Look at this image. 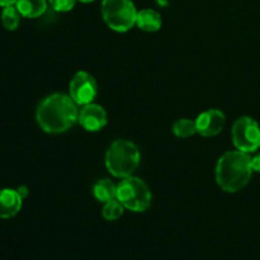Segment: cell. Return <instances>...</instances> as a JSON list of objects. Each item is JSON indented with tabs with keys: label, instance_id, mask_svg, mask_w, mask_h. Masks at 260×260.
Instances as JSON below:
<instances>
[{
	"label": "cell",
	"instance_id": "cell-1",
	"mask_svg": "<svg viewBox=\"0 0 260 260\" xmlns=\"http://www.w3.org/2000/svg\"><path fill=\"white\" fill-rule=\"evenodd\" d=\"M78 104L70 95L55 93L46 96L37 107L36 119L47 134H63L78 122Z\"/></svg>",
	"mask_w": 260,
	"mask_h": 260
},
{
	"label": "cell",
	"instance_id": "cell-2",
	"mask_svg": "<svg viewBox=\"0 0 260 260\" xmlns=\"http://www.w3.org/2000/svg\"><path fill=\"white\" fill-rule=\"evenodd\" d=\"M251 157L243 151H229L216 165V182L222 190L236 193L243 189L253 174Z\"/></svg>",
	"mask_w": 260,
	"mask_h": 260
},
{
	"label": "cell",
	"instance_id": "cell-3",
	"mask_svg": "<svg viewBox=\"0 0 260 260\" xmlns=\"http://www.w3.org/2000/svg\"><path fill=\"white\" fill-rule=\"evenodd\" d=\"M141 161L140 150L134 142L127 140H116L108 147L106 154V167L116 178L131 177Z\"/></svg>",
	"mask_w": 260,
	"mask_h": 260
},
{
	"label": "cell",
	"instance_id": "cell-4",
	"mask_svg": "<svg viewBox=\"0 0 260 260\" xmlns=\"http://www.w3.org/2000/svg\"><path fill=\"white\" fill-rule=\"evenodd\" d=\"M117 200L124 208L134 212H145L151 206V190L144 180L136 177L123 178L117 185Z\"/></svg>",
	"mask_w": 260,
	"mask_h": 260
},
{
	"label": "cell",
	"instance_id": "cell-5",
	"mask_svg": "<svg viewBox=\"0 0 260 260\" xmlns=\"http://www.w3.org/2000/svg\"><path fill=\"white\" fill-rule=\"evenodd\" d=\"M137 10L132 0H103L102 15L111 29L124 33L136 24Z\"/></svg>",
	"mask_w": 260,
	"mask_h": 260
},
{
	"label": "cell",
	"instance_id": "cell-6",
	"mask_svg": "<svg viewBox=\"0 0 260 260\" xmlns=\"http://www.w3.org/2000/svg\"><path fill=\"white\" fill-rule=\"evenodd\" d=\"M234 146L239 151L251 154L260 147V126L251 117H240L231 129Z\"/></svg>",
	"mask_w": 260,
	"mask_h": 260
},
{
	"label": "cell",
	"instance_id": "cell-7",
	"mask_svg": "<svg viewBox=\"0 0 260 260\" xmlns=\"http://www.w3.org/2000/svg\"><path fill=\"white\" fill-rule=\"evenodd\" d=\"M69 91L73 101L78 106H86L93 103L95 99L98 94V86L93 75L86 71H79L71 79Z\"/></svg>",
	"mask_w": 260,
	"mask_h": 260
},
{
	"label": "cell",
	"instance_id": "cell-8",
	"mask_svg": "<svg viewBox=\"0 0 260 260\" xmlns=\"http://www.w3.org/2000/svg\"><path fill=\"white\" fill-rule=\"evenodd\" d=\"M225 114L218 109H208L196 119L197 134L202 137H213L222 131L225 126Z\"/></svg>",
	"mask_w": 260,
	"mask_h": 260
},
{
	"label": "cell",
	"instance_id": "cell-9",
	"mask_svg": "<svg viewBox=\"0 0 260 260\" xmlns=\"http://www.w3.org/2000/svg\"><path fill=\"white\" fill-rule=\"evenodd\" d=\"M78 122L84 129L89 132L101 131L107 124V113L103 107L98 104H86L79 112Z\"/></svg>",
	"mask_w": 260,
	"mask_h": 260
},
{
	"label": "cell",
	"instance_id": "cell-10",
	"mask_svg": "<svg viewBox=\"0 0 260 260\" xmlns=\"http://www.w3.org/2000/svg\"><path fill=\"white\" fill-rule=\"evenodd\" d=\"M23 198L18 194L17 189L0 190V218H12L22 208Z\"/></svg>",
	"mask_w": 260,
	"mask_h": 260
},
{
	"label": "cell",
	"instance_id": "cell-11",
	"mask_svg": "<svg viewBox=\"0 0 260 260\" xmlns=\"http://www.w3.org/2000/svg\"><path fill=\"white\" fill-rule=\"evenodd\" d=\"M161 15L154 9H142L137 13L136 25L145 32H156L161 28Z\"/></svg>",
	"mask_w": 260,
	"mask_h": 260
},
{
	"label": "cell",
	"instance_id": "cell-12",
	"mask_svg": "<svg viewBox=\"0 0 260 260\" xmlns=\"http://www.w3.org/2000/svg\"><path fill=\"white\" fill-rule=\"evenodd\" d=\"M15 7L22 17L38 18L45 14L47 10V2L46 0H18L15 3Z\"/></svg>",
	"mask_w": 260,
	"mask_h": 260
},
{
	"label": "cell",
	"instance_id": "cell-13",
	"mask_svg": "<svg viewBox=\"0 0 260 260\" xmlns=\"http://www.w3.org/2000/svg\"><path fill=\"white\" fill-rule=\"evenodd\" d=\"M93 194L99 202L108 203L117 200V187L109 179L98 180L93 188Z\"/></svg>",
	"mask_w": 260,
	"mask_h": 260
},
{
	"label": "cell",
	"instance_id": "cell-14",
	"mask_svg": "<svg viewBox=\"0 0 260 260\" xmlns=\"http://www.w3.org/2000/svg\"><path fill=\"white\" fill-rule=\"evenodd\" d=\"M173 134L180 139H187V137L193 136L197 134V127H196V121L189 118H180L173 124Z\"/></svg>",
	"mask_w": 260,
	"mask_h": 260
},
{
	"label": "cell",
	"instance_id": "cell-15",
	"mask_svg": "<svg viewBox=\"0 0 260 260\" xmlns=\"http://www.w3.org/2000/svg\"><path fill=\"white\" fill-rule=\"evenodd\" d=\"M2 23L8 30H15L20 23V13L15 5L5 7L2 12Z\"/></svg>",
	"mask_w": 260,
	"mask_h": 260
},
{
	"label": "cell",
	"instance_id": "cell-16",
	"mask_svg": "<svg viewBox=\"0 0 260 260\" xmlns=\"http://www.w3.org/2000/svg\"><path fill=\"white\" fill-rule=\"evenodd\" d=\"M123 210L124 207L122 206V203L118 200H114L108 203H104L102 215L107 221H116L123 215Z\"/></svg>",
	"mask_w": 260,
	"mask_h": 260
},
{
	"label": "cell",
	"instance_id": "cell-17",
	"mask_svg": "<svg viewBox=\"0 0 260 260\" xmlns=\"http://www.w3.org/2000/svg\"><path fill=\"white\" fill-rule=\"evenodd\" d=\"M51 8L56 12L65 13L70 12L74 7H75L76 0H48Z\"/></svg>",
	"mask_w": 260,
	"mask_h": 260
},
{
	"label": "cell",
	"instance_id": "cell-18",
	"mask_svg": "<svg viewBox=\"0 0 260 260\" xmlns=\"http://www.w3.org/2000/svg\"><path fill=\"white\" fill-rule=\"evenodd\" d=\"M251 168H253L254 172L260 173V154H258L256 156H254L253 159H251Z\"/></svg>",
	"mask_w": 260,
	"mask_h": 260
},
{
	"label": "cell",
	"instance_id": "cell-19",
	"mask_svg": "<svg viewBox=\"0 0 260 260\" xmlns=\"http://www.w3.org/2000/svg\"><path fill=\"white\" fill-rule=\"evenodd\" d=\"M17 192H18V194H19L20 197H22L23 200H24V198L27 197V196H28V188H27V187H24V185H22V187L18 188Z\"/></svg>",
	"mask_w": 260,
	"mask_h": 260
},
{
	"label": "cell",
	"instance_id": "cell-20",
	"mask_svg": "<svg viewBox=\"0 0 260 260\" xmlns=\"http://www.w3.org/2000/svg\"><path fill=\"white\" fill-rule=\"evenodd\" d=\"M18 0H0V7H10V5H15Z\"/></svg>",
	"mask_w": 260,
	"mask_h": 260
},
{
	"label": "cell",
	"instance_id": "cell-21",
	"mask_svg": "<svg viewBox=\"0 0 260 260\" xmlns=\"http://www.w3.org/2000/svg\"><path fill=\"white\" fill-rule=\"evenodd\" d=\"M79 2L84 3V4H88V3H91V2H94V0H79Z\"/></svg>",
	"mask_w": 260,
	"mask_h": 260
}]
</instances>
